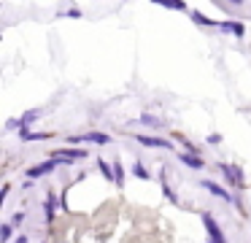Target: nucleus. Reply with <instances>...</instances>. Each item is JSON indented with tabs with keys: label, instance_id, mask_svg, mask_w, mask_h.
<instances>
[{
	"label": "nucleus",
	"instance_id": "obj_19",
	"mask_svg": "<svg viewBox=\"0 0 251 243\" xmlns=\"http://www.w3.org/2000/svg\"><path fill=\"white\" fill-rule=\"evenodd\" d=\"M114 176H116L114 187H125V165L122 162H114Z\"/></svg>",
	"mask_w": 251,
	"mask_h": 243
},
{
	"label": "nucleus",
	"instance_id": "obj_22",
	"mask_svg": "<svg viewBox=\"0 0 251 243\" xmlns=\"http://www.w3.org/2000/svg\"><path fill=\"white\" fill-rule=\"evenodd\" d=\"M25 219H27V214H25V211H17V214L11 216V224H14V227H22Z\"/></svg>",
	"mask_w": 251,
	"mask_h": 243
},
{
	"label": "nucleus",
	"instance_id": "obj_24",
	"mask_svg": "<svg viewBox=\"0 0 251 243\" xmlns=\"http://www.w3.org/2000/svg\"><path fill=\"white\" fill-rule=\"evenodd\" d=\"M62 16H68V19H81L84 14H81V11H78V8H68L65 14H62Z\"/></svg>",
	"mask_w": 251,
	"mask_h": 243
},
{
	"label": "nucleus",
	"instance_id": "obj_2",
	"mask_svg": "<svg viewBox=\"0 0 251 243\" xmlns=\"http://www.w3.org/2000/svg\"><path fill=\"white\" fill-rule=\"evenodd\" d=\"M219 173L224 176V181L229 184V187H243L246 184V176H243V167L240 165H229V162H216Z\"/></svg>",
	"mask_w": 251,
	"mask_h": 243
},
{
	"label": "nucleus",
	"instance_id": "obj_3",
	"mask_svg": "<svg viewBox=\"0 0 251 243\" xmlns=\"http://www.w3.org/2000/svg\"><path fill=\"white\" fill-rule=\"evenodd\" d=\"M65 143L76 146V143H92V146H105L111 143V135L105 133H98V130H92V133H81V135H68Z\"/></svg>",
	"mask_w": 251,
	"mask_h": 243
},
{
	"label": "nucleus",
	"instance_id": "obj_15",
	"mask_svg": "<svg viewBox=\"0 0 251 243\" xmlns=\"http://www.w3.org/2000/svg\"><path fill=\"white\" fill-rule=\"evenodd\" d=\"M41 108H33V111H25L22 113V119H19V122H22V130H30V124L35 122V119H41Z\"/></svg>",
	"mask_w": 251,
	"mask_h": 243
},
{
	"label": "nucleus",
	"instance_id": "obj_23",
	"mask_svg": "<svg viewBox=\"0 0 251 243\" xmlns=\"http://www.w3.org/2000/svg\"><path fill=\"white\" fill-rule=\"evenodd\" d=\"M205 143H208V146H219V143H222V135H219V133H211V135L205 138Z\"/></svg>",
	"mask_w": 251,
	"mask_h": 243
},
{
	"label": "nucleus",
	"instance_id": "obj_20",
	"mask_svg": "<svg viewBox=\"0 0 251 243\" xmlns=\"http://www.w3.org/2000/svg\"><path fill=\"white\" fill-rule=\"evenodd\" d=\"M162 194H165V197H168V200H170V203H173V205L178 203V197H176V192H173V189L168 187V181H165V170H162Z\"/></svg>",
	"mask_w": 251,
	"mask_h": 243
},
{
	"label": "nucleus",
	"instance_id": "obj_13",
	"mask_svg": "<svg viewBox=\"0 0 251 243\" xmlns=\"http://www.w3.org/2000/svg\"><path fill=\"white\" fill-rule=\"evenodd\" d=\"M189 19L195 22V25H202V27H219L216 19H208V16L200 14V11H189Z\"/></svg>",
	"mask_w": 251,
	"mask_h": 243
},
{
	"label": "nucleus",
	"instance_id": "obj_25",
	"mask_svg": "<svg viewBox=\"0 0 251 243\" xmlns=\"http://www.w3.org/2000/svg\"><path fill=\"white\" fill-rule=\"evenodd\" d=\"M6 130H22V122H19V119H8Z\"/></svg>",
	"mask_w": 251,
	"mask_h": 243
},
{
	"label": "nucleus",
	"instance_id": "obj_6",
	"mask_svg": "<svg viewBox=\"0 0 251 243\" xmlns=\"http://www.w3.org/2000/svg\"><path fill=\"white\" fill-rule=\"evenodd\" d=\"M200 187H205V192L208 194H213V197H219V200H224V203H232V194H229V189H224L222 184H216V181H211V178H202L200 181Z\"/></svg>",
	"mask_w": 251,
	"mask_h": 243
},
{
	"label": "nucleus",
	"instance_id": "obj_11",
	"mask_svg": "<svg viewBox=\"0 0 251 243\" xmlns=\"http://www.w3.org/2000/svg\"><path fill=\"white\" fill-rule=\"evenodd\" d=\"M22 143H33V140H49L51 133H33V130H19Z\"/></svg>",
	"mask_w": 251,
	"mask_h": 243
},
{
	"label": "nucleus",
	"instance_id": "obj_27",
	"mask_svg": "<svg viewBox=\"0 0 251 243\" xmlns=\"http://www.w3.org/2000/svg\"><path fill=\"white\" fill-rule=\"evenodd\" d=\"M14 243H27V235H17V238H14Z\"/></svg>",
	"mask_w": 251,
	"mask_h": 243
},
{
	"label": "nucleus",
	"instance_id": "obj_8",
	"mask_svg": "<svg viewBox=\"0 0 251 243\" xmlns=\"http://www.w3.org/2000/svg\"><path fill=\"white\" fill-rule=\"evenodd\" d=\"M216 30H222V32H229V35H235V38H243V35H246V27H243V22H235V19L219 22V27H216Z\"/></svg>",
	"mask_w": 251,
	"mask_h": 243
},
{
	"label": "nucleus",
	"instance_id": "obj_26",
	"mask_svg": "<svg viewBox=\"0 0 251 243\" xmlns=\"http://www.w3.org/2000/svg\"><path fill=\"white\" fill-rule=\"evenodd\" d=\"M8 194H11V187H3V189H0V205L8 200Z\"/></svg>",
	"mask_w": 251,
	"mask_h": 243
},
{
	"label": "nucleus",
	"instance_id": "obj_18",
	"mask_svg": "<svg viewBox=\"0 0 251 243\" xmlns=\"http://www.w3.org/2000/svg\"><path fill=\"white\" fill-rule=\"evenodd\" d=\"M132 176L141 178V181H149V178H151V173L143 167V162H135V165H132Z\"/></svg>",
	"mask_w": 251,
	"mask_h": 243
},
{
	"label": "nucleus",
	"instance_id": "obj_7",
	"mask_svg": "<svg viewBox=\"0 0 251 243\" xmlns=\"http://www.w3.org/2000/svg\"><path fill=\"white\" fill-rule=\"evenodd\" d=\"M135 140L141 146H146V149H165V151H173V143L165 138H159V135H135Z\"/></svg>",
	"mask_w": 251,
	"mask_h": 243
},
{
	"label": "nucleus",
	"instance_id": "obj_16",
	"mask_svg": "<svg viewBox=\"0 0 251 243\" xmlns=\"http://www.w3.org/2000/svg\"><path fill=\"white\" fill-rule=\"evenodd\" d=\"M159 5L168 8V11H186V14H189V8H186L184 0H159Z\"/></svg>",
	"mask_w": 251,
	"mask_h": 243
},
{
	"label": "nucleus",
	"instance_id": "obj_17",
	"mask_svg": "<svg viewBox=\"0 0 251 243\" xmlns=\"http://www.w3.org/2000/svg\"><path fill=\"white\" fill-rule=\"evenodd\" d=\"M141 124H146V127H151V130H159L162 127V119H157V116H151V113H141V119H138Z\"/></svg>",
	"mask_w": 251,
	"mask_h": 243
},
{
	"label": "nucleus",
	"instance_id": "obj_14",
	"mask_svg": "<svg viewBox=\"0 0 251 243\" xmlns=\"http://www.w3.org/2000/svg\"><path fill=\"white\" fill-rule=\"evenodd\" d=\"M14 230H17V227H14L11 221H3V224H0V243H14Z\"/></svg>",
	"mask_w": 251,
	"mask_h": 243
},
{
	"label": "nucleus",
	"instance_id": "obj_10",
	"mask_svg": "<svg viewBox=\"0 0 251 243\" xmlns=\"http://www.w3.org/2000/svg\"><path fill=\"white\" fill-rule=\"evenodd\" d=\"M44 214H46V221H54L57 216V194L54 192H46V203H44Z\"/></svg>",
	"mask_w": 251,
	"mask_h": 243
},
{
	"label": "nucleus",
	"instance_id": "obj_4",
	"mask_svg": "<svg viewBox=\"0 0 251 243\" xmlns=\"http://www.w3.org/2000/svg\"><path fill=\"white\" fill-rule=\"evenodd\" d=\"M62 162H57V160H44V162H38V165H33V167H27V181H33V178H44V176H49V173H54L57 167H60Z\"/></svg>",
	"mask_w": 251,
	"mask_h": 243
},
{
	"label": "nucleus",
	"instance_id": "obj_21",
	"mask_svg": "<svg viewBox=\"0 0 251 243\" xmlns=\"http://www.w3.org/2000/svg\"><path fill=\"white\" fill-rule=\"evenodd\" d=\"M219 8H222V11H238L240 8V5H243V3H240V0H238V3H227V0H219Z\"/></svg>",
	"mask_w": 251,
	"mask_h": 243
},
{
	"label": "nucleus",
	"instance_id": "obj_5",
	"mask_svg": "<svg viewBox=\"0 0 251 243\" xmlns=\"http://www.w3.org/2000/svg\"><path fill=\"white\" fill-rule=\"evenodd\" d=\"M202 227H205L208 241H211V243H227V238H224V232H222V227H219V221L213 219L211 214H202Z\"/></svg>",
	"mask_w": 251,
	"mask_h": 243
},
{
	"label": "nucleus",
	"instance_id": "obj_9",
	"mask_svg": "<svg viewBox=\"0 0 251 243\" xmlns=\"http://www.w3.org/2000/svg\"><path fill=\"white\" fill-rule=\"evenodd\" d=\"M178 160L184 162L186 167H192V170H202V167H205L202 157H200V154H192V151H181V154H178Z\"/></svg>",
	"mask_w": 251,
	"mask_h": 243
},
{
	"label": "nucleus",
	"instance_id": "obj_1",
	"mask_svg": "<svg viewBox=\"0 0 251 243\" xmlns=\"http://www.w3.org/2000/svg\"><path fill=\"white\" fill-rule=\"evenodd\" d=\"M87 154L89 151L87 149H73V146H65V149H54L51 151V160H57V162H62V165H73V162H81V160H87Z\"/></svg>",
	"mask_w": 251,
	"mask_h": 243
},
{
	"label": "nucleus",
	"instance_id": "obj_12",
	"mask_svg": "<svg viewBox=\"0 0 251 243\" xmlns=\"http://www.w3.org/2000/svg\"><path fill=\"white\" fill-rule=\"evenodd\" d=\"M98 167H100V173H103L105 181L116 184V176H114V162H108V160H103V157H100V160H98Z\"/></svg>",
	"mask_w": 251,
	"mask_h": 243
}]
</instances>
